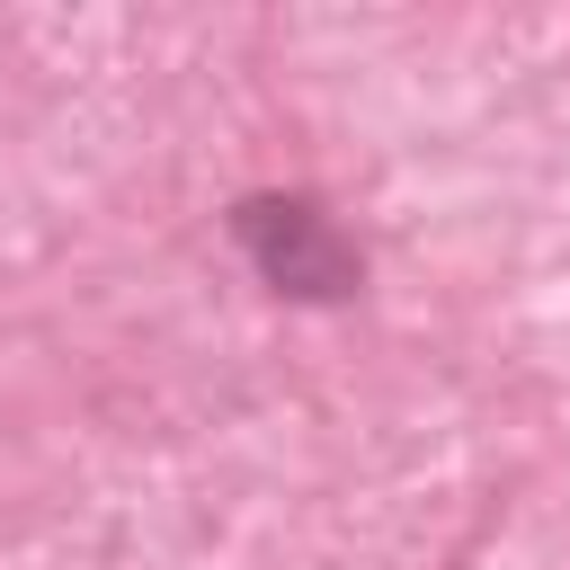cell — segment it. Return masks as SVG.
<instances>
[{
    "instance_id": "obj_1",
    "label": "cell",
    "mask_w": 570,
    "mask_h": 570,
    "mask_svg": "<svg viewBox=\"0 0 570 570\" xmlns=\"http://www.w3.org/2000/svg\"><path fill=\"white\" fill-rule=\"evenodd\" d=\"M223 223L267 294H285V303H356L365 294V249L338 232V214L321 196L258 187V196H232Z\"/></svg>"
}]
</instances>
